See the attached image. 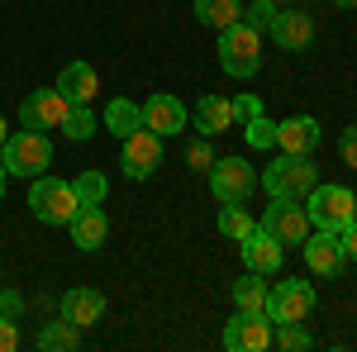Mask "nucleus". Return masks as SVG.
<instances>
[{"label": "nucleus", "mask_w": 357, "mask_h": 352, "mask_svg": "<svg viewBox=\"0 0 357 352\" xmlns=\"http://www.w3.org/2000/svg\"><path fill=\"white\" fill-rule=\"evenodd\" d=\"M262 186H267L272 200H305L319 186V167L310 162V153H281L276 162H267Z\"/></svg>", "instance_id": "obj_1"}, {"label": "nucleus", "mask_w": 357, "mask_h": 352, "mask_svg": "<svg viewBox=\"0 0 357 352\" xmlns=\"http://www.w3.org/2000/svg\"><path fill=\"white\" fill-rule=\"evenodd\" d=\"M220 67L229 77H238V82L257 77V67H262V33L252 24H243V20L220 29Z\"/></svg>", "instance_id": "obj_2"}, {"label": "nucleus", "mask_w": 357, "mask_h": 352, "mask_svg": "<svg viewBox=\"0 0 357 352\" xmlns=\"http://www.w3.org/2000/svg\"><path fill=\"white\" fill-rule=\"evenodd\" d=\"M0 162L10 176H43L48 167H53V143L48 134H38V129H24V134H10L0 143Z\"/></svg>", "instance_id": "obj_3"}, {"label": "nucleus", "mask_w": 357, "mask_h": 352, "mask_svg": "<svg viewBox=\"0 0 357 352\" xmlns=\"http://www.w3.org/2000/svg\"><path fill=\"white\" fill-rule=\"evenodd\" d=\"M77 186L72 181H62V176H33V186H29V210L33 219H43V224H72L77 215Z\"/></svg>", "instance_id": "obj_4"}, {"label": "nucleus", "mask_w": 357, "mask_h": 352, "mask_svg": "<svg viewBox=\"0 0 357 352\" xmlns=\"http://www.w3.org/2000/svg\"><path fill=\"white\" fill-rule=\"evenodd\" d=\"M305 215H310V229L338 234L343 224L357 219V195L348 186H314L310 195H305Z\"/></svg>", "instance_id": "obj_5"}, {"label": "nucleus", "mask_w": 357, "mask_h": 352, "mask_svg": "<svg viewBox=\"0 0 357 352\" xmlns=\"http://www.w3.org/2000/svg\"><path fill=\"white\" fill-rule=\"evenodd\" d=\"M210 190H215L220 205H243L248 195L257 190V171H252L248 158H215V167H210Z\"/></svg>", "instance_id": "obj_6"}, {"label": "nucleus", "mask_w": 357, "mask_h": 352, "mask_svg": "<svg viewBox=\"0 0 357 352\" xmlns=\"http://www.w3.org/2000/svg\"><path fill=\"white\" fill-rule=\"evenodd\" d=\"M272 314L267 309H238L229 324H224V348L229 352H262L272 348Z\"/></svg>", "instance_id": "obj_7"}, {"label": "nucleus", "mask_w": 357, "mask_h": 352, "mask_svg": "<svg viewBox=\"0 0 357 352\" xmlns=\"http://www.w3.org/2000/svg\"><path fill=\"white\" fill-rule=\"evenodd\" d=\"M119 143H124L119 148V167H124L129 181H148L162 167V138L153 134V129H134L129 138H119Z\"/></svg>", "instance_id": "obj_8"}, {"label": "nucleus", "mask_w": 357, "mask_h": 352, "mask_svg": "<svg viewBox=\"0 0 357 352\" xmlns=\"http://www.w3.org/2000/svg\"><path fill=\"white\" fill-rule=\"evenodd\" d=\"M314 309V286L310 281H281L267 291V314L272 324H305Z\"/></svg>", "instance_id": "obj_9"}, {"label": "nucleus", "mask_w": 357, "mask_h": 352, "mask_svg": "<svg viewBox=\"0 0 357 352\" xmlns=\"http://www.w3.org/2000/svg\"><path fill=\"white\" fill-rule=\"evenodd\" d=\"M67 109H72V100H67L57 86H53V91H33L24 105H20V124H24V129H38V134H48V129H62Z\"/></svg>", "instance_id": "obj_10"}, {"label": "nucleus", "mask_w": 357, "mask_h": 352, "mask_svg": "<svg viewBox=\"0 0 357 352\" xmlns=\"http://www.w3.org/2000/svg\"><path fill=\"white\" fill-rule=\"evenodd\" d=\"M262 229H267L281 247H291V243H305V234H310V215H305L296 200H272L267 215H262Z\"/></svg>", "instance_id": "obj_11"}, {"label": "nucleus", "mask_w": 357, "mask_h": 352, "mask_svg": "<svg viewBox=\"0 0 357 352\" xmlns=\"http://www.w3.org/2000/svg\"><path fill=\"white\" fill-rule=\"evenodd\" d=\"M138 114H143V129H153L158 138H172V134L186 129V105H181L176 95H167V91L148 95V100L138 105Z\"/></svg>", "instance_id": "obj_12"}, {"label": "nucleus", "mask_w": 357, "mask_h": 352, "mask_svg": "<svg viewBox=\"0 0 357 352\" xmlns=\"http://www.w3.org/2000/svg\"><path fill=\"white\" fill-rule=\"evenodd\" d=\"M305 267L314 271V276H338L343 271V243H338V234H329V229H310L305 234Z\"/></svg>", "instance_id": "obj_13"}, {"label": "nucleus", "mask_w": 357, "mask_h": 352, "mask_svg": "<svg viewBox=\"0 0 357 352\" xmlns=\"http://www.w3.org/2000/svg\"><path fill=\"white\" fill-rule=\"evenodd\" d=\"M238 247H243V267L257 271V276H272V271H281V262H286V247L276 243L262 224H257V229H252Z\"/></svg>", "instance_id": "obj_14"}, {"label": "nucleus", "mask_w": 357, "mask_h": 352, "mask_svg": "<svg viewBox=\"0 0 357 352\" xmlns=\"http://www.w3.org/2000/svg\"><path fill=\"white\" fill-rule=\"evenodd\" d=\"M276 38V48H286V53H305L310 43H314V20L305 15V10H276L272 29H267Z\"/></svg>", "instance_id": "obj_15"}, {"label": "nucleus", "mask_w": 357, "mask_h": 352, "mask_svg": "<svg viewBox=\"0 0 357 352\" xmlns=\"http://www.w3.org/2000/svg\"><path fill=\"white\" fill-rule=\"evenodd\" d=\"M57 314L62 319H72L77 328H91L105 319V296L100 291H91V286H77V291H67V296L57 300Z\"/></svg>", "instance_id": "obj_16"}, {"label": "nucleus", "mask_w": 357, "mask_h": 352, "mask_svg": "<svg viewBox=\"0 0 357 352\" xmlns=\"http://www.w3.org/2000/svg\"><path fill=\"white\" fill-rule=\"evenodd\" d=\"M72 243L82 247V252H96V247L110 238V219H105V210L100 205H77V215H72Z\"/></svg>", "instance_id": "obj_17"}, {"label": "nucleus", "mask_w": 357, "mask_h": 352, "mask_svg": "<svg viewBox=\"0 0 357 352\" xmlns=\"http://www.w3.org/2000/svg\"><path fill=\"white\" fill-rule=\"evenodd\" d=\"M57 91H62L72 105H91L96 91H100V72H96L91 62H67V67L57 72Z\"/></svg>", "instance_id": "obj_18"}, {"label": "nucleus", "mask_w": 357, "mask_h": 352, "mask_svg": "<svg viewBox=\"0 0 357 352\" xmlns=\"http://www.w3.org/2000/svg\"><path fill=\"white\" fill-rule=\"evenodd\" d=\"M276 148L281 153H314L319 148V119H310V114L281 119L276 124Z\"/></svg>", "instance_id": "obj_19"}, {"label": "nucleus", "mask_w": 357, "mask_h": 352, "mask_svg": "<svg viewBox=\"0 0 357 352\" xmlns=\"http://www.w3.org/2000/svg\"><path fill=\"white\" fill-rule=\"evenodd\" d=\"M234 124H238L234 100H224V95H200V105H195V129L205 138H220L224 129H234Z\"/></svg>", "instance_id": "obj_20"}, {"label": "nucleus", "mask_w": 357, "mask_h": 352, "mask_svg": "<svg viewBox=\"0 0 357 352\" xmlns=\"http://www.w3.org/2000/svg\"><path fill=\"white\" fill-rule=\"evenodd\" d=\"M38 348H43V352H72V348H82V328L57 314V319H48V324L38 328Z\"/></svg>", "instance_id": "obj_21"}, {"label": "nucleus", "mask_w": 357, "mask_h": 352, "mask_svg": "<svg viewBox=\"0 0 357 352\" xmlns=\"http://www.w3.org/2000/svg\"><path fill=\"white\" fill-rule=\"evenodd\" d=\"M195 20L205 29H229L243 20V5L238 0H195Z\"/></svg>", "instance_id": "obj_22"}, {"label": "nucleus", "mask_w": 357, "mask_h": 352, "mask_svg": "<svg viewBox=\"0 0 357 352\" xmlns=\"http://www.w3.org/2000/svg\"><path fill=\"white\" fill-rule=\"evenodd\" d=\"M105 129L114 138H129L134 129H143V114H138L134 100H124V95H114L110 105H105Z\"/></svg>", "instance_id": "obj_23"}, {"label": "nucleus", "mask_w": 357, "mask_h": 352, "mask_svg": "<svg viewBox=\"0 0 357 352\" xmlns=\"http://www.w3.org/2000/svg\"><path fill=\"white\" fill-rule=\"evenodd\" d=\"M234 309H267V276L248 271L243 281H234Z\"/></svg>", "instance_id": "obj_24"}, {"label": "nucleus", "mask_w": 357, "mask_h": 352, "mask_svg": "<svg viewBox=\"0 0 357 352\" xmlns=\"http://www.w3.org/2000/svg\"><path fill=\"white\" fill-rule=\"evenodd\" d=\"M257 229V219L248 215L243 205H220V234L224 238H234V243H243L248 234Z\"/></svg>", "instance_id": "obj_25"}, {"label": "nucleus", "mask_w": 357, "mask_h": 352, "mask_svg": "<svg viewBox=\"0 0 357 352\" xmlns=\"http://www.w3.org/2000/svg\"><path fill=\"white\" fill-rule=\"evenodd\" d=\"M62 134L72 138V143H86V138H96V114H91V105H72V109H67V119H62Z\"/></svg>", "instance_id": "obj_26"}, {"label": "nucleus", "mask_w": 357, "mask_h": 352, "mask_svg": "<svg viewBox=\"0 0 357 352\" xmlns=\"http://www.w3.org/2000/svg\"><path fill=\"white\" fill-rule=\"evenodd\" d=\"M272 343H276V348H286V352H305L314 338H310V328H305V324H276L272 328Z\"/></svg>", "instance_id": "obj_27"}, {"label": "nucleus", "mask_w": 357, "mask_h": 352, "mask_svg": "<svg viewBox=\"0 0 357 352\" xmlns=\"http://www.w3.org/2000/svg\"><path fill=\"white\" fill-rule=\"evenodd\" d=\"M243 138H248V148H257V153H262V148H276V124L267 119V114H252Z\"/></svg>", "instance_id": "obj_28"}, {"label": "nucleus", "mask_w": 357, "mask_h": 352, "mask_svg": "<svg viewBox=\"0 0 357 352\" xmlns=\"http://www.w3.org/2000/svg\"><path fill=\"white\" fill-rule=\"evenodd\" d=\"M105 190H110V181H105L100 171H82V176H77V200H82V205H100Z\"/></svg>", "instance_id": "obj_29"}, {"label": "nucleus", "mask_w": 357, "mask_h": 352, "mask_svg": "<svg viewBox=\"0 0 357 352\" xmlns=\"http://www.w3.org/2000/svg\"><path fill=\"white\" fill-rule=\"evenodd\" d=\"M186 167H191V171H210V167H215V148H210L205 134L195 138V143H186Z\"/></svg>", "instance_id": "obj_30"}, {"label": "nucleus", "mask_w": 357, "mask_h": 352, "mask_svg": "<svg viewBox=\"0 0 357 352\" xmlns=\"http://www.w3.org/2000/svg\"><path fill=\"white\" fill-rule=\"evenodd\" d=\"M272 20H276V0H257V5H248V10H243V24H252L257 33H267Z\"/></svg>", "instance_id": "obj_31"}, {"label": "nucleus", "mask_w": 357, "mask_h": 352, "mask_svg": "<svg viewBox=\"0 0 357 352\" xmlns=\"http://www.w3.org/2000/svg\"><path fill=\"white\" fill-rule=\"evenodd\" d=\"M338 153H343V162L357 171V124H348V129H343V138H338Z\"/></svg>", "instance_id": "obj_32"}, {"label": "nucleus", "mask_w": 357, "mask_h": 352, "mask_svg": "<svg viewBox=\"0 0 357 352\" xmlns=\"http://www.w3.org/2000/svg\"><path fill=\"white\" fill-rule=\"evenodd\" d=\"M0 314H5V319H20V314H24V296H20V291H0Z\"/></svg>", "instance_id": "obj_33"}, {"label": "nucleus", "mask_w": 357, "mask_h": 352, "mask_svg": "<svg viewBox=\"0 0 357 352\" xmlns=\"http://www.w3.org/2000/svg\"><path fill=\"white\" fill-rule=\"evenodd\" d=\"M15 348H20V324L0 314V352H15Z\"/></svg>", "instance_id": "obj_34"}, {"label": "nucleus", "mask_w": 357, "mask_h": 352, "mask_svg": "<svg viewBox=\"0 0 357 352\" xmlns=\"http://www.w3.org/2000/svg\"><path fill=\"white\" fill-rule=\"evenodd\" d=\"M338 243H343V257H348V262H357V219L338 229Z\"/></svg>", "instance_id": "obj_35"}, {"label": "nucleus", "mask_w": 357, "mask_h": 352, "mask_svg": "<svg viewBox=\"0 0 357 352\" xmlns=\"http://www.w3.org/2000/svg\"><path fill=\"white\" fill-rule=\"evenodd\" d=\"M234 109H238V119H252V114H262V100H257V95H238Z\"/></svg>", "instance_id": "obj_36"}, {"label": "nucleus", "mask_w": 357, "mask_h": 352, "mask_svg": "<svg viewBox=\"0 0 357 352\" xmlns=\"http://www.w3.org/2000/svg\"><path fill=\"white\" fill-rule=\"evenodd\" d=\"M5 176H10V171H5V162H0V200H5Z\"/></svg>", "instance_id": "obj_37"}, {"label": "nucleus", "mask_w": 357, "mask_h": 352, "mask_svg": "<svg viewBox=\"0 0 357 352\" xmlns=\"http://www.w3.org/2000/svg\"><path fill=\"white\" fill-rule=\"evenodd\" d=\"M333 5H343V10H357V0H333Z\"/></svg>", "instance_id": "obj_38"}, {"label": "nucleus", "mask_w": 357, "mask_h": 352, "mask_svg": "<svg viewBox=\"0 0 357 352\" xmlns=\"http://www.w3.org/2000/svg\"><path fill=\"white\" fill-rule=\"evenodd\" d=\"M5 138H10V134H5V114H0V143H5Z\"/></svg>", "instance_id": "obj_39"}, {"label": "nucleus", "mask_w": 357, "mask_h": 352, "mask_svg": "<svg viewBox=\"0 0 357 352\" xmlns=\"http://www.w3.org/2000/svg\"><path fill=\"white\" fill-rule=\"evenodd\" d=\"M276 5H291V0H276Z\"/></svg>", "instance_id": "obj_40"}]
</instances>
